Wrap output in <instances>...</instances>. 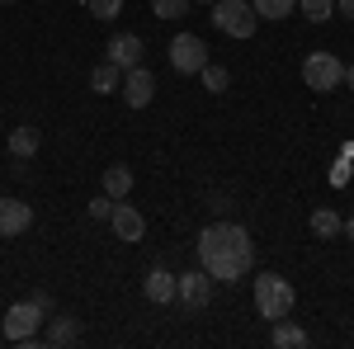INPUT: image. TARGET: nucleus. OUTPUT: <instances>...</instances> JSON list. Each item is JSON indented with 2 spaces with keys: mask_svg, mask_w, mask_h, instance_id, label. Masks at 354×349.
I'll return each instance as SVG.
<instances>
[{
  "mask_svg": "<svg viewBox=\"0 0 354 349\" xmlns=\"http://www.w3.org/2000/svg\"><path fill=\"white\" fill-rule=\"evenodd\" d=\"M194 250H198V269L213 283H236L255 265V241H250V232H245L241 222H213V227H203Z\"/></svg>",
  "mask_w": 354,
  "mask_h": 349,
  "instance_id": "nucleus-1",
  "label": "nucleus"
},
{
  "mask_svg": "<svg viewBox=\"0 0 354 349\" xmlns=\"http://www.w3.org/2000/svg\"><path fill=\"white\" fill-rule=\"evenodd\" d=\"M293 302H298V293H293V283H288V279H279V274H260V279H255V312H260L265 321L288 317V312H293Z\"/></svg>",
  "mask_w": 354,
  "mask_h": 349,
  "instance_id": "nucleus-2",
  "label": "nucleus"
},
{
  "mask_svg": "<svg viewBox=\"0 0 354 349\" xmlns=\"http://www.w3.org/2000/svg\"><path fill=\"white\" fill-rule=\"evenodd\" d=\"M213 24H218L227 38H250L255 24H260V15H255L250 0H213Z\"/></svg>",
  "mask_w": 354,
  "mask_h": 349,
  "instance_id": "nucleus-3",
  "label": "nucleus"
},
{
  "mask_svg": "<svg viewBox=\"0 0 354 349\" xmlns=\"http://www.w3.org/2000/svg\"><path fill=\"white\" fill-rule=\"evenodd\" d=\"M302 81H307V90H340V81H345V66H340V57L335 53H307L302 57Z\"/></svg>",
  "mask_w": 354,
  "mask_h": 349,
  "instance_id": "nucleus-4",
  "label": "nucleus"
},
{
  "mask_svg": "<svg viewBox=\"0 0 354 349\" xmlns=\"http://www.w3.org/2000/svg\"><path fill=\"white\" fill-rule=\"evenodd\" d=\"M38 326H43L38 302H33V297H28V302H15V307L5 312V340H10V345H28V340H38Z\"/></svg>",
  "mask_w": 354,
  "mask_h": 349,
  "instance_id": "nucleus-5",
  "label": "nucleus"
},
{
  "mask_svg": "<svg viewBox=\"0 0 354 349\" xmlns=\"http://www.w3.org/2000/svg\"><path fill=\"white\" fill-rule=\"evenodd\" d=\"M170 66H175L180 76H198V71L208 66V43H203V38H194V33L170 38Z\"/></svg>",
  "mask_w": 354,
  "mask_h": 349,
  "instance_id": "nucleus-6",
  "label": "nucleus"
},
{
  "mask_svg": "<svg viewBox=\"0 0 354 349\" xmlns=\"http://www.w3.org/2000/svg\"><path fill=\"white\" fill-rule=\"evenodd\" d=\"M123 100H128V109H147L151 100H156V76L147 71V66H133V71H123Z\"/></svg>",
  "mask_w": 354,
  "mask_h": 349,
  "instance_id": "nucleus-7",
  "label": "nucleus"
},
{
  "mask_svg": "<svg viewBox=\"0 0 354 349\" xmlns=\"http://www.w3.org/2000/svg\"><path fill=\"white\" fill-rule=\"evenodd\" d=\"M142 38L137 33H113L109 38V48H104V62H113L118 71H133V66H142Z\"/></svg>",
  "mask_w": 354,
  "mask_h": 349,
  "instance_id": "nucleus-8",
  "label": "nucleus"
},
{
  "mask_svg": "<svg viewBox=\"0 0 354 349\" xmlns=\"http://www.w3.org/2000/svg\"><path fill=\"white\" fill-rule=\"evenodd\" d=\"M33 227V208L19 198H0V236H24Z\"/></svg>",
  "mask_w": 354,
  "mask_h": 349,
  "instance_id": "nucleus-9",
  "label": "nucleus"
},
{
  "mask_svg": "<svg viewBox=\"0 0 354 349\" xmlns=\"http://www.w3.org/2000/svg\"><path fill=\"white\" fill-rule=\"evenodd\" d=\"M109 222H113V232H118V241H142V232H147V217L137 213L133 203H118V198H113Z\"/></svg>",
  "mask_w": 354,
  "mask_h": 349,
  "instance_id": "nucleus-10",
  "label": "nucleus"
},
{
  "mask_svg": "<svg viewBox=\"0 0 354 349\" xmlns=\"http://www.w3.org/2000/svg\"><path fill=\"white\" fill-rule=\"evenodd\" d=\"M180 302H189V307H208V297H213V279L203 274V269H194V274H180Z\"/></svg>",
  "mask_w": 354,
  "mask_h": 349,
  "instance_id": "nucleus-11",
  "label": "nucleus"
},
{
  "mask_svg": "<svg viewBox=\"0 0 354 349\" xmlns=\"http://www.w3.org/2000/svg\"><path fill=\"white\" fill-rule=\"evenodd\" d=\"M142 293L151 297V302H175V293H180V279H175L170 269H147Z\"/></svg>",
  "mask_w": 354,
  "mask_h": 349,
  "instance_id": "nucleus-12",
  "label": "nucleus"
},
{
  "mask_svg": "<svg viewBox=\"0 0 354 349\" xmlns=\"http://www.w3.org/2000/svg\"><path fill=\"white\" fill-rule=\"evenodd\" d=\"M85 326L76 321V317H53V326H48V335H43V345H76L81 340Z\"/></svg>",
  "mask_w": 354,
  "mask_h": 349,
  "instance_id": "nucleus-13",
  "label": "nucleus"
},
{
  "mask_svg": "<svg viewBox=\"0 0 354 349\" xmlns=\"http://www.w3.org/2000/svg\"><path fill=\"white\" fill-rule=\"evenodd\" d=\"M38 142H43V133H38V128H15V133H10V156H15V161H28V156H38Z\"/></svg>",
  "mask_w": 354,
  "mask_h": 349,
  "instance_id": "nucleus-14",
  "label": "nucleus"
},
{
  "mask_svg": "<svg viewBox=\"0 0 354 349\" xmlns=\"http://www.w3.org/2000/svg\"><path fill=\"white\" fill-rule=\"evenodd\" d=\"M270 340H274V349H302V345H307V330H302V326H293L288 317H279Z\"/></svg>",
  "mask_w": 354,
  "mask_h": 349,
  "instance_id": "nucleus-15",
  "label": "nucleus"
},
{
  "mask_svg": "<svg viewBox=\"0 0 354 349\" xmlns=\"http://www.w3.org/2000/svg\"><path fill=\"white\" fill-rule=\"evenodd\" d=\"M118 85H123V71H118L113 62H100V66L90 71V90H95V95H113Z\"/></svg>",
  "mask_w": 354,
  "mask_h": 349,
  "instance_id": "nucleus-16",
  "label": "nucleus"
},
{
  "mask_svg": "<svg viewBox=\"0 0 354 349\" xmlns=\"http://www.w3.org/2000/svg\"><path fill=\"white\" fill-rule=\"evenodd\" d=\"M128 189H133V170L128 165H109L104 170V194L109 198H128Z\"/></svg>",
  "mask_w": 354,
  "mask_h": 349,
  "instance_id": "nucleus-17",
  "label": "nucleus"
},
{
  "mask_svg": "<svg viewBox=\"0 0 354 349\" xmlns=\"http://www.w3.org/2000/svg\"><path fill=\"white\" fill-rule=\"evenodd\" d=\"M340 213H330V208H317L312 213V236H322V241H330V236H340Z\"/></svg>",
  "mask_w": 354,
  "mask_h": 349,
  "instance_id": "nucleus-18",
  "label": "nucleus"
},
{
  "mask_svg": "<svg viewBox=\"0 0 354 349\" xmlns=\"http://www.w3.org/2000/svg\"><path fill=\"white\" fill-rule=\"evenodd\" d=\"M255 5V15H265V19H288L293 10H298V0H250Z\"/></svg>",
  "mask_w": 354,
  "mask_h": 349,
  "instance_id": "nucleus-19",
  "label": "nucleus"
},
{
  "mask_svg": "<svg viewBox=\"0 0 354 349\" xmlns=\"http://www.w3.org/2000/svg\"><path fill=\"white\" fill-rule=\"evenodd\" d=\"M302 5V19L307 24H326L330 15H335V0H298Z\"/></svg>",
  "mask_w": 354,
  "mask_h": 349,
  "instance_id": "nucleus-20",
  "label": "nucleus"
},
{
  "mask_svg": "<svg viewBox=\"0 0 354 349\" xmlns=\"http://www.w3.org/2000/svg\"><path fill=\"white\" fill-rule=\"evenodd\" d=\"M198 76H203V90H213V95H227V85H232L227 66H213V62H208V66H203Z\"/></svg>",
  "mask_w": 354,
  "mask_h": 349,
  "instance_id": "nucleus-21",
  "label": "nucleus"
},
{
  "mask_svg": "<svg viewBox=\"0 0 354 349\" xmlns=\"http://www.w3.org/2000/svg\"><path fill=\"white\" fill-rule=\"evenodd\" d=\"M151 15L156 19H180V15H189V0H151Z\"/></svg>",
  "mask_w": 354,
  "mask_h": 349,
  "instance_id": "nucleus-22",
  "label": "nucleus"
},
{
  "mask_svg": "<svg viewBox=\"0 0 354 349\" xmlns=\"http://www.w3.org/2000/svg\"><path fill=\"white\" fill-rule=\"evenodd\" d=\"M85 10L95 19H113V15H123V0H85Z\"/></svg>",
  "mask_w": 354,
  "mask_h": 349,
  "instance_id": "nucleus-23",
  "label": "nucleus"
},
{
  "mask_svg": "<svg viewBox=\"0 0 354 349\" xmlns=\"http://www.w3.org/2000/svg\"><path fill=\"white\" fill-rule=\"evenodd\" d=\"M113 213V198L104 194V198H90V217H109Z\"/></svg>",
  "mask_w": 354,
  "mask_h": 349,
  "instance_id": "nucleus-24",
  "label": "nucleus"
},
{
  "mask_svg": "<svg viewBox=\"0 0 354 349\" xmlns=\"http://www.w3.org/2000/svg\"><path fill=\"white\" fill-rule=\"evenodd\" d=\"M345 180H350V161H340L335 170H330V185H345Z\"/></svg>",
  "mask_w": 354,
  "mask_h": 349,
  "instance_id": "nucleus-25",
  "label": "nucleus"
},
{
  "mask_svg": "<svg viewBox=\"0 0 354 349\" xmlns=\"http://www.w3.org/2000/svg\"><path fill=\"white\" fill-rule=\"evenodd\" d=\"M33 302H38V312H43V317L53 312V293H33Z\"/></svg>",
  "mask_w": 354,
  "mask_h": 349,
  "instance_id": "nucleus-26",
  "label": "nucleus"
},
{
  "mask_svg": "<svg viewBox=\"0 0 354 349\" xmlns=\"http://www.w3.org/2000/svg\"><path fill=\"white\" fill-rule=\"evenodd\" d=\"M340 15H345V19L354 24V0H340Z\"/></svg>",
  "mask_w": 354,
  "mask_h": 349,
  "instance_id": "nucleus-27",
  "label": "nucleus"
},
{
  "mask_svg": "<svg viewBox=\"0 0 354 349\" xmlns=\"http://www.w3.org/2000/svg\"><path fill=\"white\" fill-rule=\"evenodd\" d=\"M340 232H345V236L354 241V217H345V227H340Z\"/></svg>",
  "mask_w": 354,
  "mask_h": 349,
  "instance_id": "nucleus-28",
  "label": "nucleus"
},
{
  "mask_svg": "<svg viewBox=\"0 0 354 349\" xmlns=\"http://www.w3.org/2000/svg\"><path fill=\"white\" fill-rule=\"evenodd\" d=\"M345 85H350V90H354V66H345Z\"/></svg>",
  "mask_w": 354,
  "mask_h": 349,
  "instance_id": "nucleus-29",
  "label": "nucleus"
},
{
  "mask_svg": "<svg viewBox=\"0 0 354 349\" xmlns=\"http://www.w3.org/2000/svg\"><path fill=\"white\" fill-rule=\"evenodd\" d=\"M203 5H213V0H203Z\"/></svg>",
  "mask_w": 354,
  "mask_h": 349,
  "instance_id": "nucleus-30",
  "label": "nucleus"
},
{
  "mask_svg": "<svg viewBox=\"0 0 354 349\" xmlns=\"http://www.w3.org/2000/svg\"><path fill=\"white\" fill-rule=\"evenodd\" d=\"M0 5H10V0H0Z\"/></svg>",
  "mask_w": 354,
  "mask_h": 349,
  "instance_id": "nucleus-31",
  "label": "nucleus"
}]
</instances>
